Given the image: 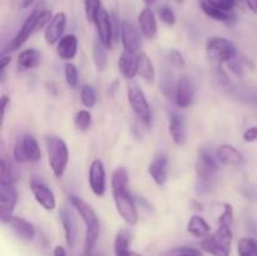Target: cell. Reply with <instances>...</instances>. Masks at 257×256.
Here are the masks:
<instances>
[{
    "label": "cell",
    "mask_w": 257,
    "mask_h": 256,
    "mask_svg": "<svg viewBox=\"0 0 257 256\" xmlns=\"http://www.w3.org/2000/svg\"><path fill=\"white\" fill-rule=\"evenodd\" d=\"M232 223H233V208L230 203H225V205H223L222 215L218 217V225H226L232 227Z\"/></svg>",
    "instance_id": "39"
},
{
    "label": "cell",
    "mask_w": 257,
    "mask_h": 256,
    "mask_svg": "<svg viewBox=\"0 0 257 256\" xmlns=\"http://www.w3.org/2000/svg\"><path fill=\"white\" fill-rule=\"evenodd\" d=\"M138 25L147 39H155L157 37L158 27H157V20H156L155 13L151 10V8H145L141 10L140 15H138Z\"/></svg>",
    "instance_id": "20"
},
{
    "label": "cell",
    "mask_w": 257,
    "mask_h": 256,
    "mask_svg": "<svg viewBox=\"0 0 257 256\" xmlns=\"http://www.w3.org/2000/svg\"><path fill=\"white\" fill-rule=\"evenodd\" d=\"M59 217L64 228L65 241L69 248H74L78 241V226L74 215L68 207H62L59 211Z\"/></svg>",
    "instance_id": "16"
},
{
    "label": "cell",
    "mask_w": 257,
    "mask_h": 256,
    "mask_svg": "<svg viewBox=\"0 0 257 256\" xmlns=\"http://www.w3.org/2000/svg\"><path fill=\"white\" fill-rule=\"evenodd\" d=\"M10 104V98L7 94H4L2 97V117H5V110H7L8 105Z\"/></svg>",
    "instance_id": "46"
},
{
    "label": "cell",
    "mask_w": 257,
    "mask_h": 256,
    "mask_svg": "<svg viewBox=\"0 0 257 256\" xmlns=\"http://www.w3.org/2000/svg\"><path fill=\"white\" fill-rule=\"evenodd\" d=\"M175 3H177V4H182V3H185V0H173Z\"/></svg>",
    "instance_id": "52"
},
{
    "label": "cell",
    "mask_w": 257,
    "mask_h": 256,
    "mask_svg": "<svg viewBox=\"0 0 257 256\" xmlns=\"http://www.w3.org/2000/svg\"><path fill=\"white\" fill-rule=\"evenodd\" d=\"M120 40H122L123 49L127 52L138 53L142 45V38L140 32L133 24L128 22L120 23Z\"/></svg>",
    "instance_id": "14"
},
{
    "label": "cell",
    "mask_w": 257,
    "mask_h": 256,
    "mask_svg": "<svg viewBox=\"0 0 257 256\" xmlns=\"http://www.w3.org/2000/svg\"><path fill=\"white\" fill-rule=\"evenodd\" d=\"M45 147L48 153V162L57 178H62L69 162V151L68 146L62 138L49 136L45 138Z\"/></svg>",
    "instance_id": "3"
},
{
    "label": "cell",
    "mask_w": 257,
    "mask_h": 256,
    "mask_svg": "<svg viewBox=\"0 0 257 256\" xmlns=\"http://www.w3.org/2000/svg\"><path fill=\"white\" fill-rule=\"evenodd\" d=\"M227 64H228V68H230V70L233 73V74L237 75V77H242L243 67H242V64H241V63L236 59V58L235 59L230 60V62H227Z\"/></svg>",
    "instance_id": "43"
},
{
    "label": "cell",
    "mask_w": 257,
    "mask_h": 256,
    "mask_svg": "<svg viewBox=\"0 0 257 256\" xmlns=\"http://www.w3.org/2000/svg\"><path fill=\"white\" fill-rule=\"evenodd\" d=\"M18 202V192L14 185H0V208L2 217L13 215Z\"/></svg>",
    "instance_id": "21"
},
{
    "label": "cell",
    "mask_w": 257,
    "mask_h": 256,
    "mask_svg": "<svg viewBox=\"0 0 257 256\" xmlns=\"http://www.w3.org/2000/svg\"><path fill=\"white\" fill-rule=\"evenodd\" d=\"M53 17L52 12L49 10H40L39 14H38V20H37V32L40 30L42 28H47V25L52 22Z\"/></svg>",
    "instance_id": "41"
},
{
    "label": "cell",
    "mask_w": 257,
    "mask_h": 256,
    "mask_svg": "<svg viewBox=\"0 0 257 256\" xmlns=\"http://www.w3.org/2000/svg\"><path fill=\"white\" fill-rule=\"evenodd\" d=\"M160 256H203V253L197 248L182 246V247H175L163 251Z\"/></svg>",
    "instance_id": "34"
},
{
    "label": "cell",
    "mask_w": 257,
    "mask_h": 256,
    "mask_svg": "<svg viewBox=\"0 0 257 256\" xmlns=\"http://www.w3.org/2000/svg\"><path fill=\"white\" fill-rule=\"evenodd\" d=\"M148 173L158 186H163L168 178V158L166 155H158L148 166Z\"/></svg>",
    "instance_id": "19"
},
{
    "label": "cell",
    "mask_w": 257,
    "mask_h": 256,
    "mask_svg": "<svg viewBox=\"0 0 257 256\" xmlns=\"http://www.w3.org/2000/svg\"><path fill=\"white\" fill-rule=\"evenodd\" d=\"M10 62H12V58L10 57H3L2 59H0V74H2L3 79H4L5 69H7L8 65L10 64Z\"/></svg>",
    "instance_id": "45"
},
{
    "label": "cell",
    "mask_w": 257,
    "mask_h": 256,
    "mask_svg": "<svg viewBox=\"0 0 257 256\" xmlns=\"http://www.w3.org/2000/svg\"><path fill=\"white\" fill-rule=\"evenodd\" d=\"M100 8H102L100 0H84V12L88 22H94L95 15H97V12Z\"/></svg>",
    "instance_id": "38"
},
{
    "label": "cell",
    "mask_w": 257,
    "mask_h": 256,
    "mask_svg": "<svg viewBox=\"0 0 257 256\" xmlns=\"http://www.w3.org/2000/svg\"><path fill=\"white\" fill-rule=\"evenodd\" d=\"M95 28H97L98 39L103 43L107 49H112L113 42H114V27H113L112 15L108 14L104 8H100L97 12V15L94 18Z\"/></svg>",
    "instance_id": "9"
},
{
    "label": "cell",
    "mask_w": 257,
    "mask_h": 256,
    "mask_svg": "<svg viewBox=\"0 0 257 256\" xmlns=\"http://www.w3.org/2000/svg\"><path fill=\"white\" fill-rule=\"evenodd\" d=\"M218 171V160L212 155L210 150L202 148L198 151V157L196 161V172L198 181H201L202 187H210V182Z\"/></svg>",
    "instance_id": "6"
},
{
    "label": "cell",
    "mask_w": 257,
    "mask_h": 256,
    "mask_svg": "<svg viewBox=\"0 0 257 256\" xmlns=\"http://www.w3.org/2000/svg\"><path fill=\"white\" fill-rule=\"evenodd\" d=\"M35 0H23L22 3V8L23 9H28V8H30L33 5V3H34Z\"/></svg>",
    "instance_id": "49"
},
{
    "label": "cell",
    "mask_w": 257,
    "mask_h": 256,
    "mask_svg": "<svg viewBox=\"0 0 257 256\" xmlns=\"http://www.w3.org/2000/svg\"><path fill=\"white\" fill-rule=\"evenodd\" d=\"M238 256H257V242L253 238L243 237L237 242Z\"/></svg>",
    "instance_id": "32"
},
{
    "label": "cell",
    "mask_w": 257,
    "mask_h": 256,
    "mask_svg": "<svg viewBox=\"0 0 257 256\" xmlns=\"http://www.w3.org/2000/svg\"><path fill=\"white\" fill-rule=\"evenodd\" d=\"M246 4H247L248 9L251 10L252 13L257 14V0H245Z\"/></svg>",
    "instance_id": "48"
},
{
    "label": "cell",
    "mask_w": 257,
    "mask_h": 256,
    "mask_svg": "<svg viewBox=\"0 0 257 256\" xmlns=\"http://www.w3.org/2000/svg\"><path fill=\"white\" fill-rule=\"evenodd\" d=\"M42 62V54L37 49H25L18 55L17 65L22 70L35 69Z\"/></svg>",
    "instance_id": "26"
},
{
    "label": "cell",
    "mask_w": 257,
    "mask_h": 256,
    "mask_svg": "<svg viewBox=\"0 0 257 256\" xmlns=\"http://www.w3.org/2000/svg\"><path fill=\"white\" fill-rule=\"evenodd\" d=\"M80 100L85 108L94 107L95 103H97V94H95V90L92 85H83L82 90H80Z\"/></svg>",
    "instance_id": "33"
},
{
    "label": "cell",
    "mask_w": 257,
    "mask_h": 256,
    "mask_svg": "<svg viewBox=\"0 0 257 256\" xmlns=\"http://www.w3.org/2000/svg\"><path fill=\"white\" fill-rule=\"evenodd\" d=\"M88 182L92 192L97 197H102L107 188V180H105L104 165L100 160H94L89 166L88 171Z\"/></svg>",
    "instance_id": "10"
},
{
    "label": "cell",
    "mask_w": 257,
    "mask_h": 256,
    "mask_svg": "<svg viewBox=\"0 0 257 256\" xmlns=\"http://www.w3.org/2000/svg\"><path fill=\"white\" fill-rule=\"evenodd\" d=\"M196 94V88L192 79L187 75H183L176 83V93L175 99L176 104L180 108H187L193 103Z\"/></svg>",
    "instance_id": "12"
},
{
    "label": "cell",
    "mask_w": 257,
    "mask_h": 256,
    "mask_svg": "<svg viewBox=\"0 0 257 256\" xmlns=\"http://www.w3.org/2000/svg\"><path fill=\"white\" fill-rule=\"evenodd\" d=\"M13 156H14V160L19 163L38 162L42 157V152L34 136L24 135L22 138H19L14 146Z\"/></svg>",
    "instance_id": "7"
},
{
    "label": "cell",
    "mask_w": 257,
    "mask_h": 256,
    "mask_svg": "<svg viewBox=\"0 0 257 256\" xmlns=\"http://www.w3.org/2000/svg\"><path fill=\"white\" fill-rule=\"evenodd\" d=\"M201 9L203 10L207 17H210L211 19L217 20V22L226 23V24H232V22L235 20V15L230 12H225V10H221L218 8L213 7L210 3H207L206 0L201 2Z\"/></svg>",
    "instance_id": "28"
},
{
    "label": "cell",
    "mask_w": 257,
    "mask_h": 256,
    "mask_svg": "<svg viewBox=\"0 0 257 256\" xmlns=\"http://www.w3.org/2000/svg\"><path fill=\"white\" fill-rule=\"evenodd\" d=\"M170 135L173 142L177 146H183L187 141V128H186L185 118L178 113L172 112L170 114Z\"/></svg>",
    "instance_id": "18"
},
{
    "label": "cell",
    "mask_w": 257,
    "mask_h": 256,
    "mask_svg": "<svg viewBox=\"0 0 257 256\" xmlns=\"http://www.w3.org/2000/svg\"><path fill=\"white\" fill-rule=\"evenodd\" d=\"M206 53L211 60L217 62L218 64H222V63H227L235 59L237 55V49L231 40L226 39V38L213 37L207 40Z\"/></svg>",
    "instance_id": "5"
},
{
    "label": "cell",
    "mask_w": 257,
    "mask_h": 256,
    "mask_svg": "<svg viewBox=\"0 0 257 256\" xmlns=\"http://www.w3.org/2000/svg\"><path fill=\"white\" fill-rule=\"evenodd\" d=\"M93 60H94V64L97 65L99 70L104 69V67L107 65V48L103 45V43L99 39L95 40L94 44H93Z\"/></svg>",
    "instance_id": "31"
},
{
    "label": "cell",
    "mask_w": 257,
    "mask_h": 256,
    "mask_svg": "<svg viewBox=\"0 0 257 256\" xmlns=\"http://www.w3.org/2000/svg\"><path fill=\"white\" fill-rule=\"evenodd\" d=\"M156 2H157V0H143V3H145L146 5H148V7H150V5H153Z\"/></svg>",
    "instance_id": "50"
},
{
    "label": "cell",
    "mask_w": 257,
    "mask_h": 256,
    "mask_svg": "<svg viewBox=\"0 0 257 256\" xmlns=\"http://www.w3.org/2000/svg\"><path fill=\"white\" fill-rule=\"evenodd\" d=\"M157 15L166 25L168 27H173L176 24V14L170 7L167 5H162V7L158 8L157 10Z\"/></svg>",
    "instance_id": "37"
},
{
    "label": "cell",
    "mask_w": 257,
    "mask_h": 256,
    "mask_svg": "<svg viewBox=\"0 0 257 256\" xmlns=\"http://www.w3.org/2000/svg\"><path fill=\"white\" fill-rule=\"evenodd\" d=\"M243 141L245 142H255L257 141V127H251V128H247V130L243 132Z\"/></svg>",
    "instance_id": "44"
},
{
    "label": "cell",
    "mask_w": 257,
    "mask_h": 256,
    "mask_svg": "<svg viewBox=\"0 0 257 256\" xmlns=\"http://www.w3.org/2000/svg\"><path fill=\"white\" fill-rule=\"evenodd\" d=\"M65 25H67V15L64 13H57V14L53 17L52 22L47 25L44 32V38L45 42L48 43L49 45H54L62 39L64 35L65 30Z\"/></svg>",
    "instance_id": "17"
},
{
    "label": "cell",
    "mask_w": 257,
    "mask_h": 256,
    "mask_svg": "<svg viewBox=\"0 0 257 256\" xmlns=\"http://www.w3.org/2000/svg\"><path fill=\"white\" fill-rule=\"evenodd\" d=\"M232 237L233 233L231 226L218 225L215 233L202 238L201 248L212 256H230Z\"/></svg>",
    "instance_id": "4"
},
{
    "label": "cell",
    "mask_w": 257,
    "mask_h": 256,
    "mask_svg": "<svg viewBox=\"0 0 257 256\" xmlns=\"http://www.w3.org/2000/svg\"><path fill=\"white\" fill-rule=\"evenodd\" d=\"M112 195L115 208L128 225L138 222V211L135 200L128 191V171L118 167L112 176Z\"/></svg>",
    "instance_id": "1"
},
{
    "label": "cell",
    "mask_w": 257,
    "mask_h": 256,
    "mask_svg": "<svg viewBox=\"0 0 257 256\" xmlns=\"http://www.w3.org/2000/svg\"><path fill=\"white\" fill-rule=\"evenodd\" d=\"M74 124L79 131H87L92 124V115L87 109H80L74 115Z\"/></svg>",
    "instance_id": "35"
},
{
    "label": "cell",
    "mask_w": 257,
    "mask_h": 256,
    "mask_svg": "<svg viewBox=\"0 0 257 256\" xmlns=\"http://www.w3.org/2000/svg\"><path fill=\"white\" fill-rule=\"evenodd\" d=\"M138 75H141L148 83L153 82L156 78L155 65L151 58L143 52L138 53Z\"/></svg>",
    "instance_id": "29"
},
{
    "label": "cell",
    "mask_w": 257,
    "mask_h": 256,
    "mask_svg": "<svg viewBox=\"0 0 257 256\" xmlns=\"http://www.w3.org/2000/svg\"><path fill=\"white\" fill-rule=\"evenodd\" d=\"M64 75L65 80H67V84L70 88H77L78 83H79V73H78L77 67L73 63H67L65 64Z\"/></svg>",
    "instance_id": "36"
},
{
    "label": "cell",
    "mask_w": 257,
    "mask_h": 256,
    "mask_svg": "<svg viewBox=\"0 0 257 256\" xmlns=\"http://www.w3.org/2000/svg\"><path fill=\"white\" fill-rule=\"evenodd\" d=\"M2 222L8 223L13 228V231L17 233L18 237H20L22 240L32 241L35 237L37 231H35L34 225L32 222H29L28 220H25V218L18 217V216L14 215H9L5 216V217H2Z\"/></svg>",
    "instance_id": "13"
},
{
    "label": "cell",
    "mask_w": 257,
    "mask_h": 256,
    "mask_svg": "<svg viewBox=\"0 0 257 256\" xmlns=\"http://www.w3.org/2000/svg\"><path fill=\"white\" fill-rule=\"evenodd\" d=\"M40 10L35 9L30 13L29 17L25 19V22L23 23L22 28L19 29V32L17 33L15 38L13 39L12 44H10V49L12 50H17L19 49L20 47L25 44L28 39L30 38V35L33 33L37 32V20H38V14H39Z\"/></svg>",
    "instance_id": "15"
},
{
    "label": "cell",
    "mask_w": 257,
    "mask_h": 256,
    "mask_svg": "<svg viewBox=\"0 0 257 256\" xmlns=\"http://www.w3.org/2000/svg\"><path fill=\"white\" fill-rule=\"evenodd\" d=\"M206 2L210 3L213 7L218 8V9L225 10V12H231L237 5L238 0H206Z\"/></svg>",
    "instance_id": "40"
},
{
    "label": "cell",
    "mask_w": 257,
    "mask_h": 256,
    "mask_svg": "<svg viewBox=\"0 0 257 256\" xmlns=\"http://www.w3.org/2000/svg\"><path fill=\"white\" fill-rule=\"evenodd\" d=\"M53 256H67V251H65V248L63 246L58 245L53 250Z\"/></svg>",
    "instance_id": "47"
},
{
    "label": "cell",
    "mask_w": 257,
    "mask_h": 256,
    "mask_svg": "<svg viewBox=\"0 0 257 256\" xmlns=\"http://www.w3.org/2000/svg\"><path fill=\"white\" fill-rule=\"evenodd\" d=\"M170 62H171V64L175 65V67H177V68H185V65H186L183 55L181 54V52H178V50H176V49H172L170 52Z\"/></svg>",
    "instance_id": "42"
},
{
    "label": "cell",
    "mask_w": 257,
    "mask_h": 256,
    "mask_svg": "<svg viewBox=\"0 0 257 256\" xmlns=\"http://www.w3.org/2000/svg\"><path fill=\"white\" fill-rule=\"evenodd\" d=\"M78 52V38L67 34L57 43V54L63 60H72Z\"/></svg>",
    "instance_id": "24"
},
{
    "label": "cell",
    "mask_w": 257,
    "mask_h": 256,
    "mask_svg": "<svg viewBox=\"0 0 257 256\" xmlns=\"http://www.w3.org/2000/svg\"><path fill=\"white\" fill-rule=\"evenodd\" d=\"M30 190H32L35 201H37L44 210L52 211L57 207V200H55L54 192H53L44 182L33 178V180L30 181Z\"/></svg>",
    "instance_id": "11"
},
{
    "label": "cell",
    "mask_w": 257,
    "mask_h": 256,
    "mask_svg": "<svg viewBox=\"0 0 257 256\" xmlns=\"http://www.w3.org/2000/svg\"><path fill=\"white\" fill-rule=\"evenodd\" d=\"M127 98L131 108L135 112V114L140 118L141 122L145 123L146 125H151L152 112H151L150 103H148L143 90L137 85H131L127 90Z\"/></svg>",
    "instance_id": "8"
},
{
    "label": "cell",
    "mask_w": 257,
    "mask_h": 256,
    "mask_svg": "<svg viewBox=\"0 0 257 256\" xmlns=\"http://www.w3.org/2000/svg\"><path fill=\"white\" fill-rule=\"evenodd\" d=\"M118 68L125 79H133L138 74V53L123 50L118 58Z\"/></svg>",
    "instance_id": "22"
},
{
    "label": "cell",
    "mask_w": 257,
    "mask_h": 256,
    "mask_svg": "<svg viewBox=\"0 0 257 256\" xmlns=\"http://www.w3.org/2000/svg\"><path fill=\"white\" fill-rule=\"evenodd\" d=\"M131 232L125 228L119 230L114 238V255L115 256H142L141 253L131 250Z\"/></svg>",
    "instance_id": "25"
},
{
    "label": "cell",
    "mask_w": 257,
    "mask_h": 256,
    "mask_svg": "<svg viewBox=\"0 0 257 256\" xmlns=\"http://www.w3.org/2000/svg\"><path fill=\"white\" fill-rule=\"evenodd\" d=\"M187 231L192 236L198 238H206L211 235V227L207 221L201 216H192L187 223Z\"/></svg>",
    "instance_id": "27"
},
{
    "label": "cell",
    "mask_w": 257,
    "mask_h": 256,
    "mask_svg": "<svg viewBox=\"0 0 257 256\" xmlns=\"http://www.w3.org/2000/svg\"><path fill=\"white\" fill-rule=\"evenodd\" d=\"M218 162L225 166H241L245 162L242 153L231 145H222L216 151Z\"/></svg>",
    "instance_id": "23"
},
{
    "label": "cell",
    "mask_w": 257,
    "mask_h": 256,
    "mask_svg": "<svg viewBox=\"0 0 257 256\" xmlns=\"http://www.w3.org/2000/svg\"><path fill=\"white\" fill-rule=\"evenodd\" d=\"M83 256H105L103 255V253H88V255H83Z\"/></svg>",
    "instance_id": "51"
},
{
    "label": "cell",
    "mask_w": 257,
    "mask_h": 256,
    "mask_svg": "<svg viewBox=\"0 0 257 256\" xmlns=\"http://www.w3.org/2000/svg\"><path fill=\"white\" fill-rule=\"evenodd\" d=\"M0 167V185H14L18 180V175L12 163L8 162L7 158H3Z\"/></svg>",
    "instance_id": "30"
},
{
    "label": "cell",
    "mask_w": 257,
    "mask_h": 256,
    "mask_svg": "<svg viewBox=\"0 0 257 256\" xmlns=\"http://www.w3.org/2000/svg\"><path fill=\"white\" fill-rule=\"evenodd\" d=\"M70 203L73 207L77 210L79 216L82 217L83 222L85 225V240H84V253L83 255H88V253L93 252L95 243H97L98 238H99L100 232V223L99 218H98L97 213L93 210L92 206L88 205L85 201L78 196L70 195L69 196Z\"/></svg>",
    "instance_id": "2"
}]
</instances>
